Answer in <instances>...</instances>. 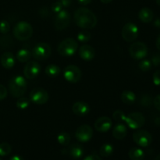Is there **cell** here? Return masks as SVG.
<instances>
[{"mask_svg":"<svg viewBox=\"0 0 160 160\" xmlns=\"http://www.w3.org/2000/svg\"><path fill=\"white\" fill-rule=\"evenodd\" d=\"M155 160H160V155H159V156H158L156 158V159H155Z\"/></svg>","mask_w":160,"mask_h":160,"instance_id":"f907efd6","label":"cell"},{"mask_svg":"<svg viewBox=\"0 0 160 160\" xmlns=\"http://www.w3.org/2000/svg\"><path fill=\"white\" fill-rule=\"evenodd\" d=\"M68 153L72 158L75 159H81L83 156L84 152V150L83 146H81L79 144H73L69 147L68 150H67Z\"/></svg>","mask_w":160,"mask_h":160,"instance_id":"ffe728a7","label":"cell"},{"mask_svg":"<svg viewBox=\"0 0 160 160\" xmlns=\"http://www.w3.org/2000/svg\"><path fill=\"white\" fill-rule=\"evenodd\" d=\"M125 122L131 129L138 130L144 126L145 123V118L141 112H131L127 116Z\"/></svg>","mask_w":160,"mask_h":160,"instance_id":"8fae6325","label":"cell"},{"mask_svg":"<svg viewBox=\"0 0 160 160\" xmlns=\"http://www.w3.org/2000/svg\"><path fill=\"white\" fill-rule=\"evenodd\" d=\"M63 7H69L71 4L72 0H59Z\"/></svg>","mask_w":160,"mask_h":160,"instance_id":"7bdbcfd3","label":"cell"},{"mask_svg":"<svg viewBox=\"0 0 160 160\" xmlns=\"http://www.w3.org/2000/svg\"><path fill=\"white\" fill-rule=\"evenodd\" d=\"M156 4H157L159 6H160V0H156Z\"/></svg>","mask_w":160,"mask_h":160,"instance_id":"681fc988","label":"cell"},{"mask_svg":"<svg viewBox=\"0 0 160 160\" xmlns=\"http://www.w3.org/2000/svg\"><path fill=\"white\" fill-rule=\"evenodd\" d=\"M52 53L50 45L46 42H39L33 48L31 56L38 61H43L48 59Z\"/></svg>","mask_w":160,"mask_h":160,"instance_id":"5b68a950","label":"cell"},{"mask_svg":"<svg viewBox=\"0 0 160 160\" xmlns=\"http://www.w3.org/2000/svg\"><path fill=\"white\" fill-rule=\"evenodd\" d=\"M152 81L155 85L160 86V70L155 72L152 76Z\"/></svg>","mask_w":160,"mask_h":160,"instance_id":"d590c367","label":"cell"},{"mask_svg":"<svg viewBox=\"0 0 160 160\" xmlns=\"http://www.w3.org/2000/svg\"><path fill=\"white\" fill-rule=\"evenodd\" d=\"M127 116L125 115L124 112L121 110H116L115 112L112 114V117H113L114 120L116 121L119 122V123H121V122L125 121V119H126Z\"/></svg>","mask_w":160,"mask_h":160,"instance_id":"d6a6232c","label":"cell"},{"mask_svg":"<svg viewBox=\"0 0 160 160\" xmlns=\"http://www.w3.org/2000/svg\"><path fill=\"white\" fill-rule=\"evenodd\" d=\"M71 22V16L70 12L65 9L56 13L54 20V26L57 31H62L68 28Z\"/></svg>","mask_w":160,"mask_h":160,"instance_id":"8992f818","label":"cell"},{"mask_svg":"<svg viewBox=\"0 0 160 160\" xmlns=\"http://www.w3.org/2000/svg\"><path fill=\"white\" fill-rule=\"evenodd\" d=\"M133 140L141 147L149 146L152 142V134L145 130H138L133 134Z\"/></svg>","mask_w":160,"mask_h":160,"instance_id":"9c48e42d","label":"cell"},{"mask_svg":"<svg viewBox=\"0 0 160 160\" xmlns=\"http://www.w3.org/2000/svg\"><path fill=\"white\" fill-rule=\"evenodd\" d=\"M121 100L124 104L133 105L136 101V95L132 91H123L121 94Z\"/></svg>","mask_w":160,"mask_h":160,"instance_id":"7402d4cb","label":"cell"},{"mask_svg":"<svg viewBox=\"0 0 160 160\" xmlns=\"http://www.w3.org/2000/svg\"><path fill=\"white\" fill-rule=\"evenodd\" d=\"M141 102H142V105L144 106H149L151 105V98H150L149 96L148 95H145L142 98V100H141Z\"/></svg>","mask_w":160,"mask_h":160,"instance_id":"f35d334b","label":"cell"},{"mask_svg":"<svg viewBox=\"0 0 160 160\" xmlns=\"http://www.w3.org/2000/svg\"><path fill=\"white\" fill-rule=\"evenodd\" d=\"M62 8H63V6H62V4L60 3V2L57 1V2H56L52 3L51 9H52V12H54L55 13H58V12H60L61 10H62Z\"/></svg>","mask_w":160,"mask_h":160,"instance_id":"e575fe53","label":"cell"},{"mask_svg":"<svg viewBox=\"0 0 160 160\" xmlns=\"http://www.w3.org/2000/svg\"><path fill=\"white\" fill-rule=\"evenodd\" d=\"M154 14L152 10L149 8H142L138 12V18L142 22L145 23H148L153 20Z\"/></svg>","mask_w":160,"mask_h":160,"instance_id":"44dd1931","label":"cell"},{"mask_svg":"<svg viewBox=\"0 0 160 160\" xmlns=\"http://www.w3.org/2000/svg\"><path fill=\"white\" fill-rule=\"evenodd\" d=\"M41 65L36 61H28L23 68V74L28 80H32L37 78L40 73Z\"/></svg>","mask_w":160,"mask_h":160,"instance_id":"4fadbf2b","label":"cell"},{"mask_svg":"<svg viewBox=\"0 0 160 160\" xmlns=\"http://www.w3.org/2000/svg\"><path fill=\"white\" fill-rule=\"evenodd\" d=\"M128 134V129L123 123H119L112 130V136L117 140H123Z\"/></svg>","mask_w":160,"mask_h":160,"instance_id":"d6986e66","label":"cell"},{"mask_svg":"<svg viewBox=\"0 0 160 160\" xmlns=\"http://www.w3.org/2000/svg\"><path fill=\"white\" fill-rule=\"evenodd\" d=\"M0 160H2V159H1V158H0Z\"/></svg>","mask_w":160,"mask_h":160,"instance_id":"816d5d0a","label":"cell"},{"mask_svg":"<svg viewBox=\"0 0 160 160\" xmlns=\"http://www.w3.org/2000/svg\"><path fill=\"white\" fill-rule=\"evenodd\" d=\"M78 1L82 6H87V5L90 4L92 0H78Z\"/></svg>","mask_w":160,"mask_h":160,"instance_id":"ee69618b","label":"cell"},{"mask_svg":"<svg viewBox=\"0 0 160 160\" xmlns=\"http://www.w3.org/2000/svg\"><path fill=\"white\" fill-rule=\"evenodd\" d=\"M39 12H40V15L43 17H46L47 16L49 15V12H48V9L46 8H42L40 11H39Z\"/></svg>","mask_w":160,"mask_h":160,"instance_id":"b9f144b4","label":"cell"},{"mask_svg":"<svg viewBox=\"0 0 160 160\" xmlns=\"http://www.w3.org/2000/svg\"><path fill=\"white\" fill-rule=\"evenodd\" d=\"M45 72L48 76L51 77V78H55V77L59 76L61 70L59 66L55 65V64H50L45 67Z\"/></svg>","mask_w":160,"mask_h":160,"instance_id":"d4e9b609","label":"cell"},{"mask_svg":"<svg viewBox=\"0 0 160 160\" xmlns=\"http://www.w3.org/2000/svg\"><path fill=\"white\" fill-rule=\"evenodd\" d=\"M0 62L5 69H12L15 65V57L12 52H6L1 56Z\"/></svg>","mask_w":160,"mask_h":160,"instance_id":"ac0fdd59","label":"cell"},{"mask_svg":"<svg viewBox=\"0 0 160 160\" xmlns=\"http://www.w3.org/2000/svg\"><path fill=\"white\" fill-rule=\"evenodd\" d=\"M79 56L83 60L91 61L95 58V51L91 45H83L79 48Z\"/></svg>","mask_w":160,"mask_h":160,"instance_id":"e0dca14e","label":"cell"},{"mask_svg":"<svg viewBox=\"0 0 160 160\" xmlns=\"http://www.w3.org/2000/svg\"><path fill=\"white\" fill-rule=\"evenodd\" d=\"M12 43H13V41L10 35H7L6 34L5 35L0 37V47L2 48H9L12 45Z\"/></svg>","mask_w":160,"mask_h":160,"instance_id":"f1b7e54d","label":"cell"},{"mask_svg":"<svg viewBox=\"0 0 160 160\" xmlns=\"http://www.w3.org/2000/svg\"><path fill=\"white\" fill-rule=\"evenodd\" d=\"M73 19L77 26L86 30L94 28L98 22L95 13L85 7L78 8L75 11Z\"/></svg>","mask_w":160,"mask_h":160,"instance_id":"6da1fadb","label":"cell"},{"mask_svg":"<svg viewBox=\"0 0 160 160\" xmlns=\"http://www.w3.org/2000/svg\"><path fill=\"white\" fill-rule=\"evenodd\" d=\"M9 160H23V159L21 157V156H17V155H16V156H12V157L9 159Z\"/></svg>","mask_w":160,"mask_h":160,"instance_id":"bcb514c9","label":"cell"},{"mask_svg":"<svg viewBox=\"0 0 160 160\" xmlns=\"http://www.w3.org/2000/svg\"><path fill=\"white\" fill-rule=\"evenodd\" d=\"M28 89V82L20 75L13 77L9 82V91L11 95L16 98L22 97Z\"/></svg>","mask_w":160,"mask_h":160,"instance_id":"7a4b0ae2","label":"cell"},{"mask_svg":"<svg viewBox=\"0 0 160 160\" xmlns=\"http://www.w3.org/2000/svg\"><path fill=\"white\" fill-rule=\"evenodd\" d=\"M70 140H71V138H70V134L67 132H61L57 136V142H59V145L62 146H67L70 144Z\"/></svg>","mask_w":160,"mask_h":160,"instance_id":"4316f807","label":"cell"},{"mask_svg":"<svg viewBox=\"0 0 160 160\" xmlns=\"http://www.w3.org/2000/svg\"><path fill=\"white\" fill-rule=\"evenodd\" d=\"M113 146L110 144H104L99 149V155L102 157H109L113 153Z\"/></svg>","mask_w":160,"mask_h":160,"instance_id":"484cf974","label":"cell"},{"mask_svg":"<svg viewBox=\"0 0 160 160\" xmlns=\"http://www.w3.org/2000/svg\"><path fill=\"white\" fill-rule=\"evenodd\" d=\"M153 104L157 110L160 111V95H156V98L153 100Z\"/></svg>","mask_w":160,"mask_h":160,"instance_id":"60d3db41","label":"cell"},{"mask_svg":"<svg viewBox=\"0 0 160 160\" xmlns=\"http://www.w3.org/2000/svg\"><path fill=\"white\" fill-rule=\"evenodd\" d=\"M130 56L134 59H143L148 55V48L146 45L142 42H134L129 48Z\"/></svg>","mask_w":160,"mask_h":160,"instance_id":"52a82bcc","label":"cell"},{"mask_svg":"<svg viewBox=\"0 0 160 160\" xmlns=\"http://www.w3.org/2000/svg\"><path fill=\"white\" fill-rule=\"evenodd\" d=\"M138 67L144 72L148 71L152 68V62L148 59H142L138 63Z\"/></svg>","mask_w":160,"mask_h":160,"instance_id":"1f68e13d","label":"cell"},{"mask_svg":"<svg viewBox=\"0 0 160 160\" xmlns=\"http://www.w3.org/2000/svg\"><path fill=\"white\" fill-rule=\"evenodd\" d=\"M130 159L131 160H143L145 158V152L139 148H132L128 152Z\"/></svg>","mask_w":160,"mask_h":160,"instance_id":"603a6c76","label":"cell"},{"mask_svg":"<svg viewBox=\"0 0 160 160\" xmlns=\"http://www.w3.org/2000/svg\"><path fill=\"white\" fill-rule=\"evenodd\" d=\"M78 48V42L72 38H68L59 43L57 51L62 56H72Z\"/></svg>","mask_w":160,"mask_h":160,"instance_id":"277c9868","label":"cell"},{"mask_svg":"<svg viewBox=\"0 0 160 160\" xmlns=\"http://www.w3.org/2000/svg\"><path fill=\"white\" fill-rule=\"evenodd\" d=\"M155 25L157 27H160V20H156V21L155 22Z\"/></svg>","mask_w":160,"mask_h":160,"instance_id":"c3c4849f","label":"cell"},{"mask_svg":"<svg viewBox=\"0 0 160 160\" xmlns=\"http://www.w3.org/2000/svg\"><path fill=\"white\" fill-rule=\"evenodd\" d=\"M152 64L155 66V67H157V66L160 65V54L159 53H156L152 56Z\"/></svg>","mask_w":160,"mask_h":160,"instance_id":"74e56055","label":"cell"},{"mask_svg":"<svg viewBox=\"0 0 160 160\" xmlns=\"http://www.w3.org/2000/svg\"><path fill=\"white\" fill-rule=\"evenodd\" d=\"M10 30V24L7 20H1L0 21V33L3 34H7Z\"/></svg>","mask_w":160,"mask_h":160,"instance_id":"836d02e7","label":"cell"},{"mask_svg":"<svg viewBox=\"0 0 160 160\" xmlns=\"http://www.w3.org/2000/svg\"><path fill=\"white\" fill-rule=\"evenodd\" d=\"M17 107L20 109H25L29 106L30 99L26 97H20L18 100L16 102Z\"/></svg>","mask_w":160,"mask_h":160,"instance_id":"f546056e","label":"cell"},{"mask_svg":"<svg viewBox=\"0 0 160 160\" xmlns=\"http://www.w3.org/2000/svg\"><path fill=\"white\" fill-rule=\"evenodd\" d=\"M84 160H102V159L98 155L93 153V154L88 155V156H86Z\"/></svg>","mask_w":160,"mask_h":160,"instance_id":"ab89813d","label":"cell"},{"mask_svg":"<svg viewBox=\"0 0 160 160\" xmlns=\"http://www.w3.org/2000/svg\"><path fill=\"white\" fill-rule=\"evenodd\" d=\"M13 36L19 41H27L32 36L33 28L28 22L20 21L13 28Z\"/></svg>","mask_w":160,"mask_h":160,"instance_id":"3957f363","label":"cell"},{"mask_svg":"<svg viewBox=\"0 0 160 160\" xmlns=\"http://www.w3.org/2000/svg\"><path fill=\"white\" fill-rule=\"evenodd\" d=\"M138 28L132 22L127 23L123 27L121 31V35L123 40L127 42H132L136 40L138 36Z\"/></svg>","mask_w":160,"mask_h":160,"instance_id":"ba28073f","label":"cell"},{"mask_svg":"<svg viewBox=\"0 0 160 160\" xmlns=\"http://www.w3.org/2000/svg\"><path fill=\"white\" fill-rule=\"evenodd\" d=\"M7 89L6 88L5 86H3L2 84H0V101L5 99L7 96Z\"/></svg>","mask_w":160,"mask_h":160,"instance_id":"8d00e7d4","label":"cell"},{"mask_svg":"<svg viewBox=\"0 0 160 160\" xmlns=\"http://www.w3.org/2000/svg\"><path fill=\"white\" fill-rule=\"evenodd\" d=\"M156 48L160 51V34L158 36L157 39H156Z\"/></svg>","mask_w":160,"mask_h":160,"instance_id":"f6af8a7d","label":"cell"},{"mask_svg":"<svg viewBox=\"0 0 160 160\" xmlns=\"http://www.w3.org/2000/svg\"><path fill=\"white\" fill-rule=\"evenodd\" d=\"M91 38H92L91 33L86 29L82 30L78 34V40L81 43H86L89 42L91 40Z\"/></svg>","mask_w":160,"mask_h":160,"instance_id":"83f0119b","label":"cell"},{"mask_svg":"<svg viewBox=\"0 0 160 160\" xmlns=\"http://www.w3.org/2000/svg\"><path fill=\"white\" fill-rule=\"evenodd\" d=\"M63 77L68 82L77 83L81 78V70L75 65H68L63 70Z\"/></svg>","mask_w":160,"mask_h":160,"instance_id":"7c38bea8","label":"cell"},{"mask_svg":"<svg viewBox=\"0 0 160 160\" xmlns=\"http://www.w3.org/2000/svg\"><path fill=\"white\" fill-rule=\"evenodd\" d=\"M100 1L104 4H108V3H110L112 0H100Z\"/></svg>","mask_w":160,"mask_h":160,"instance_id":"7dc6e473","label":"cell"},{"mask_svg":"<svg viewBox=\"0 0 160 160\" xmlns=\"http://www.w3.org/2000/svg\"><path fill=\"white\" fill-rule=\"evenodd\" d=\"M112 120L108 117H102L97 119L95 123V128L99 132H107L112 128Z\"/></svg>","mask_w":160,"mask_h":160,"instance_id":"9a60e30c","label":"cell"},{"mask_svg":"<svg viewBox=\"0 0 160 160\" xmlns=\"http://www.w3.org/2000/svg\"><path fill=\"white\" fill-rule=\"evenodd\" d=\"M12 151V147L9 143L3 142L0 144V156H6L10 154Z\"/></svg>","mask_w":160,"mask_h":160,"instance_id":"4dcf8cb0","label":"cell"},{"mask_svg":"<svg viewBox=\"0 0 160 160\" xmlns=\"http://www.w3.org/2000/svg\"><path fill=\"white\" fill-rule=\"evenodd\" d=\"M49 99V95L46 90L42 88H36L30 92V101L36 105H44Z\"/></svg>","mask_w":160,"mask_h":160,"instance_id":"30bf717a","label":"cell"},{"mask_svg":"<svg viewBox=\"0 0 160 160\" xmlns=\"http://www.w3.org/2000/svg\"><path fill=\"white\" fill-rule=\"evenodd\" d=\"M16 57H17V60L20 62H28L31 57V52L26 48H21L17 52Z\"/></svg>","mask_w":160,"mask_h":160,"instance_id":"cb8c5ba5","label":"cell"},{"mask_svg":"<svg viewBox=\"0 0 160 160\" xmlns=\"http://www.w3.org/2000/svg\"><path fill=\"white\" fill-rule=\"evenodd\" d=\"M93 136V130L89 125L84 124L78 128L75 131V137L80 142H88Z\"/></svg>","mask_w":160,"mask_h":160,"instance_id":"5bb4252c","label":"cell"},{"mask_svg":"<svg viewBox=\"0 0 160 160\" xmlns=\"http://www.w3.org/2000/svg\"><path fill=\"white\" fill-rule=\"evenodd\" d=\"M91 108L88 103L84 102H77L72 106V111L78 117H84L90 112Z\"/></svg>","mask_w":160,"mask_h":160,"instance_id":"2e32d148","label":"cell"}]
</instances>
